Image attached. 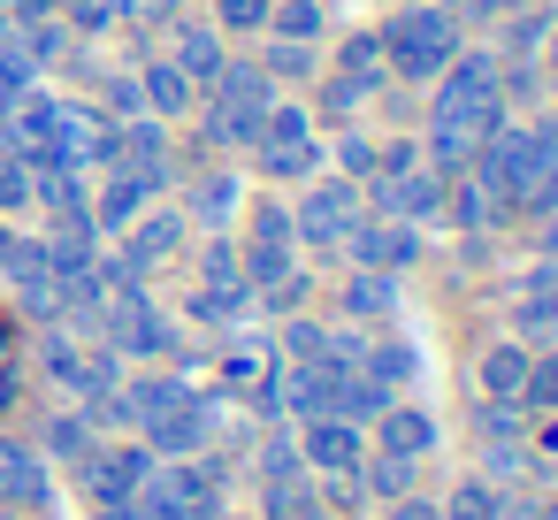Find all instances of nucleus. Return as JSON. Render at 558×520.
Returning <instances> with one entry per match:
<instances>
[{"label":"nucleus","mask_w":558,"mask_h":520,"mask_svg":"<svg viewBox=\"0 0 558 520\" xmlns=\"http://www.w3.org/2000/svg\"><path fill=\"white\" fill-rule=\"evenodd\" d=\"M367 215H390V222H428L444 215V177L428 169H398V177H367Z\"/></svg>","instance_id":"nucleus-11"},{"label":"nucleus","mask_w":558,"mask_h":520,"mask_svg":"<svg viewBox=\"0 0 558 520\" xmlns=\"http://www.w3.org/2000/svg\"><path fill=\"white\" fill-rule=\"evenodd\" d=\"M199 283H245V276H238V238H230V230H207V238H199Z\"/></svg>","instance_id":"nucleus-43"},{"label":"nucleus","mask_w":558,"mask_h":520,"mask_svg":"<svg viewBox=\"0 0 558 520\" xmlns=\"http://www.w3.org/2000/svg\"><path fill=\"white\" fill-rule=\"evenodd\" d=\"M9 32H16V24H9V16H0V39H9Z\"/></svg>","instance_id":"nucleus-57"},{"label":"nucleus","mask_w":558,"mask_h":520,"mask_svg":"<svg viewBox=\"0 0 558 520\" xmlns=\"http://www.w3.org/2000/svg\"><path fill=\"white\" fill-rule=\"evenodd\" d=\"M550 24H558V9L550 0H527V9H505L497 16V62H535L543 55V39H550Z\"/></svg>","instance_id":"nucleus-21"},{"label":"nucleus","mask_w":558,"mask_h":520,"mask_svg":"<svg viewBox=\"0 0 558 520\" xmlns=\"http://www.w3.org/2000/svg\"><path fill=\"white\" fill-rule=\"evenodd\" d=\"M527 360H535V352H527L520 337H497V344L482 352V367H474V375H482V398H520V383H527Z\"/></svg>","instance_id":"nucleus-25"},{"label":"nucleus","mask_w":558,"mask_h":520,"mask_svg":"<svg viewBox=\"0 0 558 520\" xmlns=\"http://www.w3.org/2000/svg\"><path fill=\"white\" fill-rule=\"evenodd\" d=\"M520 406H527V413H558V344L527 360V383H520Z\"/></svg>","instance_id":"nucleus-42"},{"label":"nucleus","mask_w":558,"mask_h":520,"mask_svg":"<svg viewBox=\"0 0 558 520\" xmlns=\"http://www.w3.org/2000/svg\"><path fill=\"white\" fill-rule=\"evenodd\" d=\"M54 16L77 32V39H108L123 16H116V0H54Z\"/></svg>","instance_id":"nucleus-40"},{"label":"nucleus","mask_w":558,"mask_h":520,"mask_svg":"<svg viewBox=\"0 0 558 520\" xmlns=\"http://www.w3.org/2000/svg\"><path fill=\"white\" fill-rule=\"evenodd\" d=\"M39 367H47V383L70 390L77 406L100 398V390H116V352H108V344H77V337H62V329L39 344Z\"/></svg>","instance_id":"nucleus-8"},{"label":"nucleus","mask_w":558,"mask_h":520,"mask_svg":"<svg viewBox=\"0 0 558 520\" xmlns=\"http://www.w3.org/2000/svg\"><path fill=\"white\" fill-rule=\"evenodd\" d=\"M253 161H260V184H314V177L329 169V146H322L314 131H306V138H260Z\"/></svg>","instance_id":"nucleus-19"},{"label":"nucleus","mask_w":558,"mask_h":520,"mask_svg":"<svg viewBox=\"0 0 558 520\" xmlns=\"http://www.w3.org/2000/svg\"><path fill=\"white\" fill-rule=\"evenodd\" d=\"M131 70H138V108H146V116H161V123H184V116L199 108L192 77H184V70H177L161 47H154V55H138Z\"/></svg>","instance_id":"nucleus-16"},{"label":"nucleus","mask_w":558,"mask_h":520,"mask_svg":"<svg viewBox=\"0 0 558 520\" xmlns=\"http://www.w3.org/2000/svg\"><path fill=\"white\" fill-rule=\"evenodd\" d=\"M238 207H245L238 177H230V169H199V177L184 184V207H177V215L207 238V230H230V222H238Z\"/></svg>","instance_id":"nucleus-18"},{"label":"nucleus","mask_w":558,"mask_h":520,"mask_svg":"<svg viewBox=\"0 0 558 520\" xmlns=\"http://www.w3.org/2000/svg\"><path fill=\"white\" fill-rule=\"evenodd\" d=\"M497 55L489 47H459L436 77H428V123H474L482 108H497Z\"/></svg>","instance_id":"nucleus-3"},{"label":"nucleus","mask_w":558,"mask_h":520,"mask_svg":"<svg viewBox=\"0 0 558 520\" xmlns=\"http://www.w3.org/2000/svg\"><path fill=\"white\" fill-rule=\"evenodd\" d=\"M436 436H444V428H436V413H421V406H398V398H390V406L375 413V451L428 459V451H436Z\"/></svg>","instance_id":"nucleus-20"},{"label":"nucleus","mask_w":558,"mask_h":520,"mask_svg":"<svg viewBox=\"0 0 558 520\" xmlns=\"http://www.w3.org/2000/svg\"><path fill=\"white\" fill-rule=\"evenodd\" d=\"M550 154H558V138H550L543 123H505V131L474 154V169H466V177H482V184H489V199L512 215V207H520V192L535 184V169H543Z\"/></svg>","instance_id":"nucleus-2"},{"label":"nucleus","mask_w":558,"mask_h":520,"mask_svg":"<svg viewBox=\"0 0 558 520\" xmlns=\"http://www.w3.org/2000/svg\"><path fill=\"white\" fill-rule=\"evenodd\" d=\"M375 39H383V62H390L398 85H428V77L466 47V24H459L451 9H436V0H398Z\"/></svg>","instance_id":"nucleus-1"},{"label":"nucleus","mask_w":558,"mask_h":520,"mask_svg":"<svg viewBox=\"0 0 558 520\" xmlns=\"http://www.w3.org/2000/svg\"><path fill=\"white\" fill-rule=\"evenodd\" d=\"M9 245H16V230H9V215H0V261H9Z\"/></svg>","instance_id":"nucleus-53"},{"label":"nucleus","mask_w":558,"mask_h":520,"mask_svg":"<svg viewBox=\"0 0 558 520\" xmlns=\"http://www.w3.org/2000/svg\"><path fill=\"white\" fill-rule=\"evenodd\" d=\"M360 215H367V192H360L352 177L322 169V177L299 192V207H291V238H299V245H344Z\"/></svg>","instance_id":"nucleus-5"},{"label":"nucleus","mask_w":558,"mask_h":520,"mask_svg":"<svg viewBox=\"0 0 558 520\" xmlns=\"http://www.w3.org/2000/svg\"><path fill=\"white\" fill-rule=\"evenodd\" d=\"M268 9H276V0H215L207 24H215L222 39H260V32H268Z\"/></svg>","instance_id":"nucleus-38"},{"label":"nucleus","mask_w":558,"mask_h":520,"mask_svg":"<svg viewBox=\"0 0 558 520\" xmlns=\"http://www.w3.org/2000/svg\"><path fill=\"white\" fill-rule=\"evenodd\" d=\"M131 520H192V505H184V497L161 482V467H154V482L131 497Z\"/></svg>","instance_id":"nucleus-44"},{"label":"nucleus","mask_w":558,"mask_h":520,"mask_svg":"<svg viewBox=\"0 0 558 520\" xmlns=\"http://www.w3.org/2000/svg\"><path fill=\"white\" fill-rule=\"evenodd\" d=\"M192 520H230V512H192Z\"/></svg>","instance_id":"nucleus-56"},{"label":"nucleus","mask_w":558,"mask_h":520,"mask_svg":"<svg viewBox=\"0 0 558 520\" xmlns=\"http://www.w3.org/2000/svg\"><path fill=\"white\" fill-rule=\"evenodd\" d=\"M116 360H169L177 352V322L154 306V291H123L100 306V329H93Z\"/></svg>","instance_id":"nucleus-4"},{"label":"nucleus","mask_w":558,"mask_h":520,"mask_svg":"<svg viewBox=\"0 0 558 520\" xmlns=\"http://www.w3.org/2000/svg\"><path fill=\"white\" fill-rule=\"evenodd\" d=\"M138 436L154 444V459H192V451H207V436H215V406L184 390V398H177L161 421H146Z\"/></svg>","instance_id":"nucleus-15"},{"label":"nucleus","mask_w":558,"mask_h":520,"mask_svg":"<svg viewBox=\"0 0 558 520\" xmlns=\"http://www.w3.org/2000/svg\"><path fill=\"white\" fill-rule=\"evenodd\" d=\"M260 520H329V505H322V482H314V474H291V482L260 489Z\"/></svg>","instance_id":"nucleus-31"},{"label":"nucleus","mask_w":558,"mask_h":520,"mask_svg":"<svg viewBox=\"0 0 558 520\" xmlns=\"http://www.w3.org/2000/svg\"><path fill=\"white\" fill-rule=\"evenodd\" d=\"M238 215H245L238 245H299V238H291V207H283V199H253V207H238Z\"/></svg>","instance_id":"nucleus-36"},{"label":"nucleus","mask_w":558,"mask_h":520,"mask_svg":"<svg viewBox=\"0 0 558 520\" xmlns=\"http://www.w3.org/2000/svg\"><path fill=\"white\" fill-rule=\"evenodd\" d=\"M329 70H337L344 85H360L367 100H383V93H390V62H383V39H375V32H352V39H337Z\"/></svg>","instance_id":"nucleus-22"},{"label":"nucleus","mask_w":558,"mask_h":520,"mask_svg":"<svg viewBox=\"0 0 558 520\" xmlns=\"http://www.w3.org/2000/svg\"><path fill=\"white\" fill-rule=\"evenodd\" d=\"M444 215H451V222H459L466 238H482V230L512 222V215H505V207L489 199V184H482V177H451V184H444Z\"/></svg>","instance_id":"nucleus-23"},{"label":"nucleus","mask_w":558,"mask_h":520,"mask_svg":"<svg viewBox=\"0 0 558 520\" xmlns=\"http://www.w3.org/2000/svg\"><path fill=\"white\" fill-rule=\"evenodd\" d=\"M100 520H131V505H100Z\"/></svg>","instance_id":"nucleus-55"},{"label":"nucleus","mask_w":558,"mask_h":520,"mask_svg":"<svg viewBox=\"0 0 558 520\" xmlns=\"http://www.w3.org/2000/svg\"><path fill=\"white\" fill-rule=\"evenodd\" d=\"M54 482H47V459L24 444V436H0V505H24V512H47Z\"/></svg>","instance_id":"nucleus-17"},{"label":"nucleus","mask_w":558,"mask_h":520,"mask_svg":"<svg viewBox=\"0 0 558 520\" xmlns=\"http://www.w3.org/2000/svg\"><path fill=\"white\" fill-rule=\"evenodd\" d=\"M299 459H306V474H352L367 459V436H360V421L314 413V421H299Z\"/></svg>","instance_id":"nucleus-13"},{"label":"nucleus","mask_w":558,"mask_h":520,"mask_svg":"<svg viewBox=\"0 0 558 520\" xmlns=\"http://www.w3.org/2000/svg\"><path fill=\"white\" fill-rule=\"evenodd\" d=\"M329 169H337V177H352V184H367V177L383 169V146H375L367 131H352V123H344V131L329 138Z\"/></svg>","instance_id":"nucleus-34"},{"label":"nucleus","mask_w":558,"mask_h":520,"mask_svg":"<svg viewBox=\"0 0 558 520\" xmlns=\"http://www.w3.org/2000/svg\"><path fill=\"white\" fill-rule=\"evenodd\" d=\"M177 184V169H108L100 177V192H93V222H100V238H123L161 192Z\"/></svg>","instance_id":"nucleus-7"},{"label":"nucleus","mask_w":558,"mask_h":520,"mask_svg":"<svg viewBox=\"0 0 558 520\" xmlns=\"http://www.w3.org/2000/svg\"><path fill=\"white\" fill-rule=\"evenodd\" d=\"M344 314H352V322H390V314H398V276H383V268H352V283H344Z\"/></svg>","instance_id":"nucleus-28"},{"label":"nucleus","mask_w":558,"mask_h":520,"mask_svg":"<svg viewBox=\"0 0 558 520\" xmlns=\"http://www.w3.org/2000/svg\"><path fill=\"white\" fill-rule=\"evenodd\" d=\"M192 383L184 375H138V383H116V398H123V413H131V428H146V421H161L177 398H184Z\"/></svg>","instance_id":"nucleus-26"},{"label":"nucleus","mask_w":558,"mask_h":520,"mask_svg":"<svg viewBox=\"0 0 558 520\" xmlns=\"http://www.w3.org/2000/svg\"><path fill=\"white\" fill-rule=\"evenodd\" d=\"M543 55H550V77H558V24H550V39H543Z\"/></svg>","instance_id":"nucleus-52"},{"label":"nucleus","mask_w":558,"mask_h":520,"mask_svg":"<svg viewBox=\"0 0 558 520\" xmlns=\"http://www.w3.org/2000/svg\"><path fill=\"white\" fill-rule=\"evenodd\" d=\"M260 39H306V47H322L329 39V0H276Z\"/></svg>","instance_id":"nucleus-30"},{"label":"nucleus","mask_w":558,"mask_h":520,"mask_svg":"<svg viewBox=\"0 0 558 520\" xmlns=\"http://www.w3.org/2000/svg\"><path fill=\"white\" fill-rule=\"evenodd\" d=\"M9 39L32 55V70H39V77H47V70H62V62L77 55V32H70L62 16H32V24H16Z\"/></svg>","instance_id":"nucleus-24"},{"label":"nucleus","mask_w":558,"mask_h":520,"mask_svg":"<svg viewBox=\"0 0 558 520\" xmlns=\"http://www.w3.org/2000/svg\"><path fill=\"white\" fill-rule=\"evenodd\" d=\"M184 238H192V222H184L177 207H161V199H154V207H146V215H138L123 238H116V253H123L138 276H154L169 253H184Z\"/></svg>","instance_id":"nucleus-14"},{"label":"nucleus","mask_w":558,"mask_h":520,"mask_svg":"<svg viewBox=\"0 0 558 520\" xmlns=\"http://www.w3.org/2000/svg\"><path fill=\"white\" fill-rule=\"evenodd\" d=\"M543 451H558V421H543Z\"/></svg>","instance_id":"nucleus-54"},{"label":"nucleus","mask_w":558,"mask_h":520,"mask_svg":"<svg viewBox=\"0 0 558 520\" xmlns=\"http://www.w3.org/2000/svg\"><path fill=\"white\" fill-rule=\"evenodd\" d=\"M360 375H375L383 390H398V383L421 375V352H413L405 337H375V344H360Z\"/></svg>","instance_id":"nucleus-32"},{"label":"nucleus","mask_w":558,"mask_h":520,"mask_svg":"<svg viewBox=\"0 0 558 520\" xmlns=\"http://www.w3.org/2000/svg\"><path fill=\"white\" fill-rule=\"evenodd\" d=\"M0 283L16 291V306L32 314V322H54V253H47V238L32 230V238H16L9 245V261H0Z\"/></svg>","instance_id":"nucleus-10"},{"label":"nucleus","mask_w":558,"mask_h":520,"mask_svg":"<svg viewBox=\"0 0 558 520\" xmlns=\"http://www.w3.org/2000/svg\"><path fill=\"white\" fill-rule=\"evenodd\" d=\"M520 467H527V451H520V444H489V451H482V474H489V482H512Z\"/></svg>","instance_id":"nucleus-49"},{"label":"nucleus","mask_w":558,"mask_h":520,"mask_svg":"<svg viewBox=\"0 0 558 520\" xmlns=\"http://www.w3.org/2000/svg\"><path fill=\"white\" fill-rule=\"evenodd\" d=\"M24 207H32V169H24V154L0 146V215H24Z\"/></svg>","instance_id":"nucleus-46"},{"label":"nucleus","mask_w":558,"mask_h":520,"mask_svg":"<svg viewBox=\"0 0 558 520\" xmlns=\"http://www.w3.org/2000/svg\"><path fill=\"white\" fill-rule=\"evenodd\" d=\"M352 268H383V276H405L421 261V222H390V215H360L352 238H344Z\"/></svg>","instance_id":"nucleus-9"},{"label":"nucleus","mask_w":558,"mask_h":520,"mask_svg":"<svg viewBox=\"0 0 558 520\" xmlns=\"http://www.w3.org/2000/svg\"><path fill=\"white\" fill-rule=\"evenodd\" d=\"M474 436L482 444H520L527 436V406L520 398H482L474 406Z\"/></svg>","instance_id":"nucleus-37"},{"label":"nucleus","mask_w":558,"mask_h":520,"mask_svg":"<svg viewBox=\"0 0 558 520\" xmlns=\"http://www.w3.org/2000/svg\"><path fill=\"white\" fill-rule=\"evenodd\" d=\"M0 520H9V505H0Z\"/></svg>","instance_id":"nucleus-58"},{"label":"nucleus","mask_w":558,"mask_h":520,"mask_svg":"<svg viewBox=\"0 0 558 520\" xmlns=\"http://www.w3.org/2000/svg\"><path fill=\"white\" fill-rule=\"evenodd\" d=\"M253 62L268 70V85H276V93H283V85H314V77H322V55H314L306 39H268Z\"/></svg>","instance_id":"nucleus-27"},{"label":"nucleus","mask_w":558,"mask_h":520,"mask_svg":"<svg viewBox=\"0 0 558 520\" xmlns=\"http://www.w3.org/2000/svg\"><path fill=\"white\" fill-rule=\"evenodd\" d=\"M291 474H306L299 436H268V444H260V489H276V482H291Z\"/></svg>","instance_id":"nucleus-45"},{"label":"nucleus","mask_w":558,"mask_h":520,"mask_svg":"<svg viewBox=\"0 0 558 520\" xmlns=\"http://www.w3.org/2000/svg\"><path fill=\"white\" fill-rule=\"evenodd\" d=\"M444 520H505V489L489 474H466L451 497H444Z\"/></svg>","instance_id":"nucleus-35"},{"label":"nucleus","mask_w":558,"mask_h":520,"mask_svg":"<svg viewBox=\"0 0 558 520\" xmlns=\"http://www.w3.org/2000/svg\"><path fill=\"white\" fill-rule=\"evenodd\" d=\"M154 444L138 436V444H93L85 459H77V474H85V489H93V505H131L146 482H154Z\"/></svg>","instance_id":"nucleus-6"},{"label":"nucleus","mask_w":558,"mask_h":520,"mask_svg":"<svg viewBox=\"0 0 558 520\" xmlns=\"http://www.w3.org/2000/svg\"><path fill=\"white\" fill-rule=\"evenodd\" d=\"M398 169H421V138H383V169L375 177H398Z\"/></svg>","instance_id":"nucleus-50"},{"label":"nucleus","mask_w":558,"mask_h":520,"mask_svg":"<svg viewBox=\"0 0 558 520\" xmlns=\"http://www.w3.org/2000/svg\"><path fill=\"white\" fill-rule=\"evenodd\" d=\"M161 32H169V47H161V55L192 77V93H207V85H215V70L230 62V39H222L207 16H169Z\"/></svg>","instance_id":"nucleus-12"},{"label":"nucleus","mask_w":558,"mask_h":520,"mask_svg":"<svg viewBox=\"0 0 558 520\" xmlns=\"http://www.w3.org/2000/svg\"><path fill=\"white\" fill-rule=\"evenodd\" d=\"M93 444H100V428H93L85 413H47V451H54V459H70V467H77Z\"/></svg>","instance_id":"nucleus-39"},{"label":"nucleus","mask_w":558,"mask_h":520,"mask_svg":"<svg viewBox=\"0 0 558 520\" xmlns=\"http://www.w3.org/2000/svg\"><path fill=\"white\" fill-rule=\"evenodd\" d=\"M512 215H535V222H543V215H558V154L535 169V184L520 192V207H512Z\"/></svg>","instance_id":"nucleus-47"},{"label":"nucleus","mask_w":558,"mask_h":520,"mask_svg":"<svg viewBox=\"0 0 558 520\" xmlns=\"http://www.w3.org/2000/svg\"><path fill=\"white\" fill-rule=\"evenodd\" d=\"M184 314H192V322H207V329H230V322H245V314H253V291H245V283H192Z\"/></svg>","instance_id":"nucleus-29"},{"label":"nucleus","mask_w":558,"mask_h":520,"mask_svg":"<svg viewBox=\"0 0 558 520\" xmlns=\"http://www.w3.org/2000/svg\"><path fill=\"white\" fill-rule=\"evenodd\" d=\"M306 291H314V283H306V276H299V268H291V276H283V283H268V291H253V299H260V306H268V314H283V322H291V314H299V306H306Z\"/></svg>","instance_id":"nucleus-48"},{"label":"nucleus","mask_w":558,"mask_h":520,"mask_svg":"<svg viewBox=\"0 0 558 520\" xmlns=\"http://www.w3.org/2000/svg\"><path fill=\"white\" fill-rule=\"evenodd\" d=\"M383 520H444V505H428V497H413V489H405V497H390V512H383Z\"/></svg>","instance_id":"nucleus-51"},{"label":"nucleus","mask_w":558,"mask_h":520,"mask_svg":"<svg viewBox=\"0 0 558 520\" xmlns=\"http://www.w3.org/2000/svg\"><path fill=\"white\" fill-rule=\"evenodd\" d=\"M360 100H367V93H360V85H344L337 70H322V77H314V108H322V123H329V131H344Z\"/></svg>","instance_id":"nucleus-41"},{"label":"nucleus","mask_w":558,"mask_h":520,"mask_svg":"<svg viewBox=\"0 0 558 520\" xmlns=\"http://www.w3.org/2000/svg\"><path fill=\"white\" fill-rule=\"evenodd\" d=\"M413 467H421V459H398V451H367V459H360L352 474H360V489H367V497H383V505H390V497H405V489H413Z\"/></svg>","instance_id":"nucleus-33"}]
</instances>
